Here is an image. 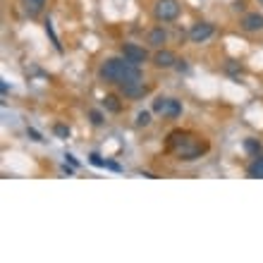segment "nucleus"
<instances>
[{"label":"nucleus","instance_id":"nucleus-9","mask_svg":"<svg viewBox=\"0 0 263 263\" xmlns=\"http://www.w3.org/2000/svg\"><path fill=\"white\" fill-rule=\"evenodd\" d=\"M165 41H168V31L163 29V27H155V29L148 31V46L161 48Z\"/></svg>","mask_w":263,"mask_h":263},{"label":"nucleus","instance_id":"nucleus-17","mask_svg":"<svg viewBox=\"0 0 263 263\" xmlns=\"http://www.w3.org/2000/svg\"><path fill=\"white\" fill-rule=\"evenodd\" d=\"M46 31H48V34H50V39H53V43H55V46L60 48V41H58V36H55V31H53V24H50V22H46Z\"/></svg>","mask_w":263,"mask_h":263},{"label":"nucleus","instance_id":"nucleus-19","mask_svg":"<svg viewBox=\"0 0 263 263\" xmlns=\"http://www.w3.org/2000/svg\"><path fill=\"white\" fill-rule=\"evenodd\" d=\"M163 103H165V98H163V96H158V98H155V101H153V110H155V113H161Z\"/></svg>","mask_w":263,"mask_h":263},{"label":"nucleus","instance_id":"nucleus-14","mask_svg":"<svg viewBox=\"0 0 263 263\" xmlns=\"http://www.w3.org/2000/svg\"><path fill=\"white\" fill-rule=\"evenodd\" d=\"M103 103H106V108H108L110 113H120V110H122V106L117 103L115 96H106V98H103Z\"/></svg>","mask_w":263,"mask_h":263},{"label":"nucleus","instance_id":"nucleus-18","mask_svg":"<svg viewBox=\"0 0 263 263\" xmlns=\"http://www.w3.org/2000/svg\"><path fill=\"white\" fill-rule=\"evenodd\" d=\"M89 115H91V122H93V124H103V115L98 113V110H91Z\"/></svg>","mask_w":263,"mask_h":263},{"label":"nucleus","instance_id":"nucleus-3","mask_svg":"<svg viewBox=\"0 0 263 263\" xmlns=\"http://www.w3.org/2000/svg\"><path fill=\"white\" fill-rule=\"evenodd\" d=\"M153 15L158 22H175L179 17V3L177 0H155Z\"/></svg>","mask_w":263,"mask_h":263},{"label":"nucleus","instance_id":"nucleus-10","mask_svg":"<svg viewBox=\"0 0 263 263\" xmlns=\"http://www.w3.org/2000/svg\"><path fill=\"white\" fill-rule=\"evenodd\" d=\"M122 93L127 96V98H141V96H146L148 93V86L144 84V82H139V84H129V86H122Z\"/></svg>","mask_w":263,"mask_h":263},{"label":"nucleus","instance_id":"nucleus-1","mask_svg":"<svg viewBox=\"0 0 263 263\" xmlns=\"http://www.w3.org/2000/svg\"><path fill=\"white\" fill-rule=\"evenodd\" d=\"M103 82H108V84H117L120 89L122 86H129V84H139L141 82V70L139 65H132L129 60H124V58H110L101 65V70H98Z\"/></svg>","mask_w":263,"mask_h":263},{"label":"nucleus","instance_id":"nucleus-20","mask_svg":"<svg viewBox=\"0 0 263 263\" xmlns=\"http://www.w3.org/2000/svg\"><path fill=\"white\" fill-rule=\"evenodd\" d=\"M258 3H261V5H263V0H258Z\"/></svg>","mask_w":263,"mask_h":263},{"label":"nucleus","instance_id":"nucleus-6","mask_svg":"<svg viewBox=\"0 0 263 263\" xmlns=\"http://www.w3.org/2000/svg\"><path fill=\"white\" fill-rule=\"evenodd\" d=\"M175 62H177V55L172 53V50H165V48H158L153 55V65L155 67H161V70H170L175 67Z\"/></svg>","mask_w":263,"mask_h":263},{"label":"nucleus","instance_id":"nucleus-16","mask_svg":"<svg viewBox=\"0 0 263 263\" xmlns=\"http://www.w3.org/2000/svg\"><path fill=\"white\" fill-rule=\"evenodd\" d=\"M55 134L62 137V139H67V137H70V127H65V124H55Z\"/></svg>","mask_w":263,"mask_h":263},{"label":"nucleus","instance_id":"nucleus-13","mask_svg":"<svg viewBox=\"0 0 263 263\" xmlns=\"http://www.w3.org/2000/svg\"><path fill=\"white\" fill-rule=\"evenodd\" d=\"M244 148H247V151L254 155V158H256V155H263V146L256 139H247V141H244Z\"/></svg>","mask_w":263,"mask_h":263},{"label":"nucleus","instance_id":"nucleus-5","mask_svg":"<svg viewBox=\"0 0 263 263\" xmlns=\"http://www.w3.org/2000/svg\"><path fill=\"white\" fill-rule=\"evenodd\" d=\"M122 58L129 60L132 65H139L141 67V65L148 60V53H146V48L137 46V43H127V46H122Z\"/></svg>","mask_w":263,"mask_h":263},{"label":"nucleus","instance_id":"nucleus-2","mask_svg":"<svg viewBox=\"0 0 263 263\" xmlns=\"http://www.w3.org/2000/svg\"><path fill=\"white\" fill-rule=\"evenodd\" d=\"M170 148L177 153L179 161H194V158H199V155L203 153V144H199V141L189 139L187 134H182V132H172L170 134Z\"/></svg>","mask_w":263,"mask_h":263},{"label":"nucleus","instance_id":"nucleus-12","mask_svg":"<svg viewBox=\"0 0 263 263\" xmlns=\"http://www.w3.org/2000/svg\"><path fill=\"white\" fill-rule=\"evenodd\" d=\"M249 177H261L263 179V155H256L254 163L249 165Z\"/></svg>","mask_w":263,"mask_h":263},{"label":"nucleus","instance_id":"nucleus-4","mask_svg":"<svg viewBox=\"0 0 263 263\" xmlns=\"http://www.w3.org/2000/svg\"><path fill=\"white\" fill-rule=\"evenodd\" d=\"M213 34H216V27L211 22H196L192 29H189V39H192V43H203V41H208Z\"/></svg>","mask_w":263,"mask_h":263},{"label":"nucleus","instance_id":"nucleus-8","mask_svg":"<svg viewBox=\"0 0 263 263\" xmlns=\"http://www.w3.org/2000/svg\"><path fill=\"white\" fill-rule=\"evenodd\" d=\"M161 115L179 117V115H182V103L175 101V98H165V103H163V108H161Z\"/></svg>","mask_w":263,"mask_h":263},{"label":"nucleus","instance_id":"nucleus-11","mask_svg":"<svg viewBox=\"0 0 263 263\" xmlns=\"http://www.w3.org/2000/svg\"><path fill=\"white\" fill-rule=\"evenodd\" d=\"M22 5H24V10L29 12L31 17H36L43 10V5H46V0H22Z\"/></svg>","mask_w":263,"mask_h":263},{"label":"nucleus","instance_id":"nucleus-15","mask_svg":"<svg viewBox=\"0 0 263 263\" xmlns=\"http://www.w3.org/2000/svg\"><path fill=\"white\" fill-rule=\"evenodd\" d=\"M148 124H151V113L141 110L139 115H137V127H148Z\"/></svg>","mask_w":263,"mask_h":263},{"label":"nucleus","instance_id":"nucleus-7","mask_svg":"<svg viewBox=\"0 0 263 263\" xmlns=\"http://www.w3.org/2000/svg\"><path fill=\"white\" fill-rule=\"evenodd\" d=\"M242 29L249 31V34H254V31H263V15L261 12H247V15L242 17Z\"/></svg>","mask_w":263,"mask_h":263}]
</instances>
